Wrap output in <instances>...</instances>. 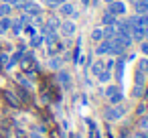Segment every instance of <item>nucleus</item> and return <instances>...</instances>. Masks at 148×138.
I'll return each instance as SVG.
<instances>
[{
    "instance_id": "1",
    "label": "nucleus",
    "mask_w": 148,
    "mask_h": 138,
    "mask_svg": "<svg viewBox=\"0 0 148 138\" xmlns=\"http://www.w3.org/2000/svg\"><path fill=\"white\" fill-rule=\"evenodd\" d=\"M103 93H106V97L110 100V104H112V106H116V104H122V102H124V93H122L120 83H112V85H108Z\"/></svg>"
},
{
    "instance_id": "2",
    "label": "nucleus",
    "mask_w": 148,
    "mask_h": 138,
    "mask_svg": "<svg viewBox=\"0 0 148 138\" xmlns=\"http://www.w3.org/2000/svg\"><path fill=\"white\" fill-rule=\"evenodd\" d=\"M124 114H126V108H124L122 104H116V106H110V108H106V110H103V118H106V120H110V122L120 120Z\"/></svg>"
},
{
    "instance_id": "3",
    "label": "nucleus",
    "mask_w": 148,
    "mask_h": 138,
    "mask_svg": "<svg viewBox=\"0 0 148 138\" xmlns=\"http://www.w3.org/2000/svg\"><path fill=\"white\" fill-rule=\"evenodd\" d=\"M57 10H59V16L61 19H71V21H75L77 16H79V12L75 10V6H73V2H63V4H59L57 6Z\"/></svg>"
},
{
    "instance_id": "4",
    "label": "nucleus",
    "mask_w": 148,
    "mask_h": 138,
    "mask_svg": "<svg viewBox=\"0 0 148 138\" xmlns=\"http://www.w3.org/2000/svg\"><path fill=\"white\" fill-rule=\"evenodd\" d=\"M59 33H61V37L71 39V37L77 33V25H75V21H71V19L61 21V25H59Z\"/></svg>"
},
{
    "instance_id": "5",
    "label": "nucleus",
    "mask_w": 148,
    "mask_h": 138,
    "mask_svg": "<svg viewBox=\"0 0 148 138\" xmlns=\"http://www.w3.org/2000/svg\"><path fill=\"white\" fill-rule=\"evenodd\" d=\"M108 12H110V14H114L116 19L126 16V12H128L126 2H124V0H114V2H110V4H108Z\"/></svg>"
},
{
    "instance_id": "6",
    "label": "nucleus",
    "mask_w": 148,
    "mask_h": 138,
    "mask_svg": "<svg viewBox=\"0 0 148 138\" xmlns=\"http://www.w3.org/2000/svg\"><path fill=\"white\" fill-rule=\"evenodd\" d=\"M95 53H97L99 57H103V55H110V57H112V41H110V39H101V41L97 43V47H95Z\"/></svg>"
},
{
    "instance_id": "7",
    "label": "nucleus",
    "mask_w": 148,
    "mask_h": 138,
    "mask_svg": "<svg viewBox=\"0 0 148 138\" xmlns=\"http://www.w3.org/2000/svg\"><path fill=\"white\" fill-rule=\"evenodd\" d=\"M130 35H132V39H134V43H140V41H144V39H146L148 31H146L144 27H140V25H134V27H132V31H130Z\"/></svg>"
},
{
    "instance_id": "8",
    "label": "nucleus",
    "mask_w": 148,
    "mask_h": 138,
    "mask_svg": "<svg viewBox=\"0 0 148 138\" xmlns=\"http://www.w3.org/2000/svg\"><path fill=\"white\" fill-rule=\"evenodd\" d=\"M23 12H27L31 19H35V16H41V14H43V6H41V4H37L35 0H33V2H31V4H29Z\"/></svg>"
},
{
    "instance_id": "9",
    "label": "nucleus",
    "mask_w": 148,
    "mask_h": 138,
    "mask_svg": "<svg viewBox=\"0 0 148 138\" xmlns=\"http://www.w3.org/2000/svg\"><path fill=\"white\" fill-rule=\"evenodd\" d=\"M132 8L136 14H146L148 12V2H144V0H132Z\"/></svg>"
},
{
    "instance_id": "10",
    "label": "nucleus",
    "mask_w": 148,
    "mask_h": 138,
    "mask_svg": "<svg viewBox=\"0 0 148 138\" xmlns=\"http://www.w3.org/2000/svg\"><path fill=\"white\" fill-rule=\"evenodd\" d=\"M57 79H59V83L63 85V89H71V75H69L67 71H59V73H57Z\"/></svg>"
},
{
    "instance_id": "11",
    "label": "nucleus",
    "mask_w": 148,
    "mask_h": 138,
    "mask_svg": "<svg viewBox=\"0 0 148 138\" xmlns=\"http://www.w3.org/2000/svg\"><path fill=\"white\" fill-rule=\"evenodd\" d=\"M10 23H12L10 16H2V19H0V35L10 33Z\"/></svg>"
},
{
    "instance_id": "12",
    "label": "nucleus",
    "mask_w": 148,
    "mask_h": 138,
    "mask_svg": "<svg viewBox=\"0 0 148 138\" xmlns=\"http://www.w3.org/2000/svg\"><path fill=\"white\" fill-rule=\"evenodd\" d=\"M23 27H25V25L21 23V19H12V23H10V33L18 37V35L23 33Z\"/></svg>"
},
{
    "instance_id": "13",
    "label": "nucleus",
    "mask_w": 148,
    "mask_h": 138,
    "mask_svg": "<svg viewBox=\"0 0 148 138\" xmlns=\"http://www.w3.org/2000/svg\"><path fill=\"white\" fill-rule=\"evenodd\" d=\"M89 69H91V73L97 77V75H99V73L106 69V67H103V59H97V61H93V63L89 65Z\"/></svg>"
},
{
    "instance_id": "14",
    "label": "nucleus",
    "mask_w": 148,
    "mask_h": 138,
    "mask_svg": "<svg viewBox=\"0 0 148 138\" xmlns=\"http://www.w3.org/2000/svg\"><path fill=\"white\" fill-rule=\"evenodd\" d=\"M116 21H118V19H116L114 14H110L108 10H106V12L101 14V27H110V25H116Z\"/></svg>"
},
{
    "instance_id": "15",
    "label": "nucleus",
    "mask_w": 148,
    "mask_h": 138,
    "mask_svg": "<svg viewBox=\"0 0 148 138\" xmlns=\"http://www.w3.org/2000/svg\"><path fill=\"white\" fill-rule=\"evenodd\" d=\"M101 33H103V39H114L118 33H116V25H110V27H101Z\"/></svg>"
},
{
    "instance_id": "16",
    "label": "nucleus",
    "mask_w": 148,
    "mask_h": 138,
    "mask_svg": "<svg viewBox=\"0 0 148 138\" xmlns=\"http://www.w3.org/2000/svg\"><path fill=\"white\" fill-rule=\"evenodd\" d=\"M12 4H8V2H0V19L2 16H10L12 14Z\"/></svg>"
},
{
    "instance_id": "17",
    "label": "nucleus",
    "mask_w": 148,
    "mask_h": 138,
    "mask_svg": "<svg viewBox=\"0 0 148 138\" xmlns=\"http://www.w3.org/2000/svg\"><path fill=\"white\" fill-rule=\"evenodd\" d=\"M112 75H114V73H112V69H103V71L97 75V81H99V83H108V81L112 79Z\"/></svg>"
},
{
    "instance_id": "18",
    "label": "nucleus",
    "mask_w": 148,
    "mask_h": 138,
    "mask_svg": "<svg viewBox=\"0 0 148 138\" xmlns=\"http://www.w3.org/2000/svg\"><path fill=\"white\" fill-rule=\"evenodd\" d=\"M134 83L136 85H146V73H142V71H134Z\"/></svg>"
},
{
    "instance_id": "19",
    "label": "nucleus",
    "mask_w": 148,
    "mask_h": 138,
    "mask_svg": "<svg viewBox=\"0 0 148 138\" xmlns=\"http://www.w3.org/2000/svg\"><path fill=\"white\" fill-rule=\"evenodd\" d=\"M103 39V33H101V27H95L93 31H91V41L93 43H99Z\"/></svg>"
},
{
    "instance_id": "20",
    "label": "nucleus",
    "mask_w": 148,
    "mask_h": 138,
    "mask_svg": "<svg viewBox=\"0 0 148 138\" xmlns=\"http://www.w3.org/2000/svg\"><path fill=\"white\" fill-rule=\"evenodd\" d=\"M144 91H146V85H136V83H134V87H132V97H142Z\"/></svg>"
},
{
    "instance_id": "21",
    "label": "nucleus",
    "mask_w": 148,
    "mask_h": 138,
    "mask_svg": "<svg viewBox=\"0 0 148 138\" xmlns=\"http://www.w3.org/2000/svg\"><path fill=\"white\" fill-rule=\"evenodd\" d=\"M45 43V37L43 35H33V39H31V47H41Z\"/></svg>"
},
{
    "instance_id": "22",
    "label": "nucleus",
    "mask_w": 148,
    "mask_h": 138,
    "mask_svg": "<svg viewBox=\"0 0 148 138\" xmlns=\"http://www.w3.org/2000/svg\"><path fill=\"white\" fill-rule=\"evenodd\" d=\"M138 71H142V73H148V57H142V59H138Z\"/></svg>"
},
{
    "instance_id": "23",
    "label": "nucleus",
    "mask_w": 148,
    "mask_h": 138,
    "mask_svg": "<svg viewBox=\"0 0 148 138\" xmlns=\"http://www.w3.org/2000/svg\"><path fill=\"white\" fill-rule=\"evenodd\" d=\"M49 67H51V69H59V67H61V57H59V55L51 57V61H49Z\"/></svg>"
},
{
    "instance_id": "24",
    "label": "nucleus",
    "mask_w": 148,
    "mask_h": 138,
    "mask_svg": "<svg viewBox=\"0 0 148 138\" xmlns=\"http://www.w3.org/2000/svg\"><path fill=\"white\" fill-rule=\"evenodd\" d=\"M138 126H140V130H144V132L148 134V116H140V120H138Z\"/></svg>"
},
{
    "instance_id": "25",
    "label": "nucleus",
    "mask_w": 148,
    "mask_h": 138,
    "mask_svg": "<svg viewBox=\"0 0 148 138\" xmlns=\"http://www.w3.org/2000/svg\"><path fill=\"white\" fill-rule=\"evenodd\" d=\"M138 45H140V53H142V57H148V39L140 41Z\"/></svg>"
},
{
    "instance_id": "26",
    "label": "nucleus",
    "mask_w": 148,
    "mask_h": 138,
    "mask_svg": "<svg viewBox=\"0 0 148 138\" xmlns=\"http://www.w3.org/2000/svg\"><path fill=\"white\" fill-rule=\"evenodd\" d=\"M114 65H116V59H114V57H110V59L103 63V67H106V69H114Z\"/></svg>"
},
{
    "instance_id": "27",
    "label": "nucleus",
    "mask_w": 148,
    "mask_h": 138,
    "mask_svg": "<svg viewBox=\"0 0 148 138\" xmlns=\"http://www.w3.org/2000/svg\"><path fill=\"white\" fill-rule=\"evenodd\" d=\"M132 138H148V134H146L144 130H138V132H136V134H134Z\"/></svg>"
},
{
    "instance_id": "28",
    "label": "nucleus",
    "mask_w": 148,
    "mask_h": 138,
    "mask_svg": "<svg viewBox=\"0 0 148 138\" xmlns=\"http://www.w3.org/2000/svg\"><path fill=\"white\" fill-rule=\"evenodd\" d=\"M63 2H67V0H51V6L53 8H57L59 4H63Z\"/></svg>"
},
{
    "instance_id": "29",
    "label": "nucleus",
    "mask_w": 148,
    "mask_h": 138,
    "mask_svg": "<svg viewBox=\"0 0 148 138\" xmlns=\"http://www.w3.org/2000/svg\"><path fill=\"white\" fill-rule=\"evenodd\" d=\"M81 4H83V6H89V4H91V0H81Z\"/></svg>"
},
{
    "instance_id": "30",
    "label": "nucleus",
    "mask_w": 148,
    "mask_h": 138,
    "mask_svg": "<svg viewBox=\"0 0 148 138\" xmlns=\"http://www.w3.org/2000/svg\"><path fill=\"white\" fill-rule=\"evenodd\" d=\"M41 2H45L47 6H51V0H41Z\"/></svg>"
},
{
    "instance_id": "31",
    "label": "nucleus",
    "mask_w": 148,
    "mask_h": 138,
    "mask_svg": "<svg viewBox=\"0 0 148 138\" xmlns=\"http://www.w3.org/2000/svg\"><path fill=\"white\" fill-rule=\"evenodd\" d=\"M31 138H41V136L39 134H31Z\"/></svg>"
},
{
    "instance_id": "32",
    "label": "nucleus",
    "mask_w": 148,
    "mask_h": 138,
    "mask_svg": "<svg viewBox=\"0 0 148 138\" xmlns=\"http://www.w3.org/2000/svg\"><path fill=\"white\" fill-rule=\"evenodd\" d=\"M0 2H8V4H10V2H12V0H0Z\"/></svg>"
},
{
    "instance_id": "33",
    "label": "nucleus",
    "mask_w": 148,
    "mask_h": 138,
    "mask_svg": "<svg viewBox=\"0 0 148 138\" xmlns=\"http://www.w3.org/2000/svg\"><path fill=\"white\" fill-rule=\"evenodd\" d=\"M103 2H106V4H110V2H114V0H103Z\"/></svg>"
},
{
    "instance_id": "34",
    "label": "nucleus",
    "mask_w": 148,
    "mask_h": 138,
    "mask_svg": "<svg viewBox=\"0 0 148 138\" xmlns=\"http://www.w3.org/2000/svg\"><path fill=\"white\" fill-rule=\"evenodd\" d=\"M124 2H126V0H124ZM130 2H132V0H130Z\"/></svg>"
}]
</instances>
